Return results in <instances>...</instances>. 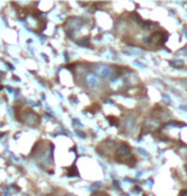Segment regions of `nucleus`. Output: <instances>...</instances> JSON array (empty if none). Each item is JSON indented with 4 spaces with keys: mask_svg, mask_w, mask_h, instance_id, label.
Instances as JSON below:
<instances>
[{
    "mask_svg": "<svg viewBox=\"0 0 187 196\" xmlns=\"http://www.w3.org/2000/svg\"><path fill=\"white\" fill-rule=\"evenodd\" d=\"M179 196H187V191H182L181 195H179Z\"/></svg>",
    "mask_w": 187,
    "mask_h": 196,
    "instance_id": "obj_1",
    "label": "nucleus"
}]
</instances>
